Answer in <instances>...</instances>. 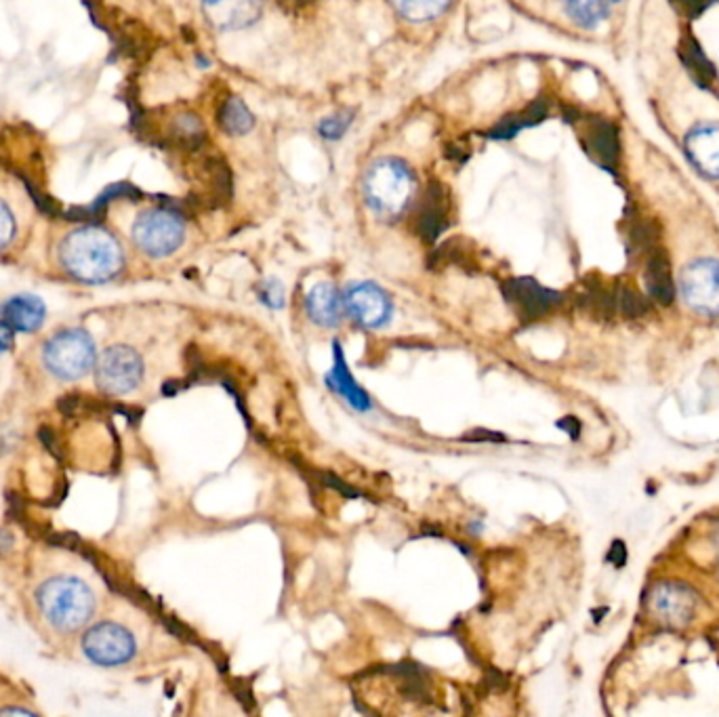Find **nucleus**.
I'll use <instances>...</instances> for the list:
<instances>
[{"label": "nucleus", "instance_id": "16", "mask_svg": "<svg viewBox=\"0 0 719 717\" xmlns=\"http://www.w3.org/2000/svg\"><path fill=\"white\" fill-rule=\"evenodd\" d=\"M3 320H7L17 331H36L45 320V305L36 297H13L3 305Z\"/></svg>", "mask_w": 719, "mask_h": 717}, {"label": "nucleus", "instance_id": "13", "mask_svg": "<svg viewBox=\"0 0 719 717\" xmlns=\"http://www.w3.org/2000/svg\"><path fill=\"white\" fill-rule=\"evenodd\" d=\"M686 154L709 179H719V127L701 125L686 135Z\"/></svg>", "mask_w": 719, "mask_h": 717}, {"label": "nucleus", "instance_id": "4", "mask_svg": "<svg viewBox=\"0 0 719 717\" xmlns=\"http://www.w3.org/2000/svg\"><path fill=\"white\" fill-rule=\"evenodd\" d=\"M47 619L61 631H74L87 623L93 614L95 600L87 585L70 579H57L47 583L38 593Z\"/></svg>", "mask_w": 719, "mask_h": 717}, {"label": "nucleus", "instance_id": "15", "mask_svg": "<svg viewBox=\"0 0 719 717\" xmlns=\"http://www.w3.org/2000/svg\"><path fill=\"white\" fill-rule=\"evenodd\" d=\"M343 297L331 282H318L305 297V310L320 326H337L343 316Z\"/></svg>", "mask_w": 719, "mask_h": 717}, {"label": "nucleus", "instance_id": "30", "mask_svg": "<svg viewBox=\"0 0 719 717\" xmlns=\"http://www.w3.org/2000/svg\"><path fill=\"white\" fill-rule=\"evenodd\" d=\"M38 436H40V440H43V444L51 450V455H53V457H57V459H61L59 442H57V438H55V434L51 432V429L43 427V429H40V432H38Z\"/></svg>", "mask_w": 719, "mask_h": 717}, {"label": "nucleus", "instance_id": "7", "mask_svg": "<svg viewBox=\"0 0 719 717\" xmlns=\"http://www.w3.org/2000/svg\"><path fill=\"white\" fill-rule=\"evenodd\" d=\"M143 377V362L131 347H108L97 362V385L110 396L129 394Z\"/></svg>", "mask_w": 719, "mask_h": 717}, {"label": "nucleus", "instance_id": "31", "mask_svg": "<svg viewBox=\"0 0 719 717\" xmlns=\"http://www.w3.org/2000/svg\"><path fill=\"white\" fill-rule=\"evenodd\" d=\"M13 345V326L3 320L0 322V350H9V347Z\"/></svg>", "mask_w": 719, "mask_h": 717}, {"label": "nucleus", "instance_id": "10", "mask_svg": "<svg viewBox=\"0 0 719 717\" xmlns=\"http://www.w3.org/2000/svg\"><path fill=\"white\" fill-rule=\"evenodd\" d=\"M507 301L513 310L518 312L524 320H534L549 314L553 307L562 303V295L556 291H549L532 278H513L505 284L503 289Z\"/></svg>", "mask_w": 719, "mask_h": 717}, {"label": "nucleus", "instance_id": "28", "mask_svg": "<svg viewBox=\"0 0 719 717\" xmlns=\"http://www.w3.org/2000/svg\"><path fill=\"white\" fill-rule=\"evenodd\" d=\"M711 3H713V0H675L673 5L680 9L684 15L696 17V15H701Z\"/></svg>", "mask_w": 719, "mask_h": 717}, {"label": "nucleus", "instance_id": "9", "mask_svg": "<svg viewBox=\"0 0 719 717\" xmlns=\"http://www.w3.org/2000/svg\"><path fill=\"white\" fill-rule=\"evenodd\" d=\"M82 648L93 663L116 667L133 659L135 640L125 627L116 623H101L85 635Z\"/></svg>", "mask_w": 719, "mask_h": 717}, {"label": "nucleus", "instance_id": "29", "mask_svg": "<svg viewBox=\"0 0 719 717\" xmlns=\"http://www.w3.org/2000/svg\"><path fill=\"white\" fill-rule=\"evenodd\" d=\"M7 505H9L7 514H9L11 520H24V501L19 499V495L9 493L7 495Z\"/></svg>", "mask_w": 719, "mask_h": 717}, {"label": "nucleus", "instance_id": "8", "mask_svg": "<svg viewBox=\"0 0 719 717\" xmlns=\"http://www.w3.org/2000/svg\"><path fill=\"white\" fill-rule=\"evenodd\" d=\"M343 305L347 314L364 329H381V326L392 320L394 314L392 299L375 282L349 284Z\"/></svg>", "mask_w": 719, "mask_h": 717}, {"label": "nucleus", "instance_id": "11", "mask_svg": "<svg viewBox=\"0 0 719 717\" xmlns=\"http://www.w3.org/2000/svg\"><path fill=\"white\" fill-rule=\"evenodd\" d=\"M202 13L221 32L242 30L261 17L263 0H202Z\"/></svg>", "mask_w": 719, "mask_h": 717}, {"label": "nucleus", "instance_id": "25", "mask_svg": "<svg viewBox=\"0 0 719 717\" xmlns=\"http://www.w3.org/2000/svg\"><path fill=\"white\" fill-rule=\"evenodd\" d=\"M15 232H17L15 211L9 200L5 198V194H0V249L7 247V244L13 240Z\"/></svg>", "mask_w": 719, "mask_h": 717}, {"label": "nucleus", "instance_id": "12", "mask_svg": "<svg viewBox=\"0 0 719 717\" xmlns=\"http://www.w3.org/2000/svg\"><path fill=\"white\" fill-rule=\"evenodd\" d=\"M650 608L656 619L673 627H682L694 617L696 600L692 591L680 583H661L652 589Z\"/></svg>", "mask_w": 719, "mask_h": 717}, {"label": "nucleus", "instance_id": "2", "mask_svg": "<svg viewBox=\"0 0 719 717\" xmlns=\"http://www.w3.org/2000/svg\"><path fill=\"white\" fill-rule=\"evenodd\" d=\"M417 188V177L404 160L396 156H383L368 167L362 194L375 215L394 219L406 211Z\"/></svg>", "mask_w": 719, "mask_h": 717}, {"label": "nucleus", "instance_id": "22", "mask_svg": "<svg viewBox=\"0 0 719 717\" xmlns=\"http://www.w3.org/2000/svg\"><path fill=\"white\" fill-rule=\"evenodd\" d=\"M394 9L410 24H425L446 11L450 0H392Z\"/></svg>", "mask_w": 719, "mask_h": 717}, {"label": "nucleus", "instance_id": "24", "mask_svg": "<svg viewBox=\"0 0 719 717\" xmlns=\"http://www.w3.org/2000/svg\"><path fill=\"white\" fill-rule=\"evenodd\" d=\"M619 305H621V312L629 318H640L644 314H648L650 305L648 301L638 293L629 289V286H623L621 293H619Z\"/></svg>", "mask_w": 719, "mask_h": 717}, {"label": "nucleus", "instance_id": "20", "mask_svg": "<svg viewBox=\"0 0 719 717\" xmlns=\"http://www.w3.org/2000/svg\"><path fill=\"white\" fill-rule=\"evenodd\" d=\"M564 11L583 30H595L608 17L606 0H564Z\"/></svg>", "mask_w": 719, "mask_h": 717}, {"label": "nucleus", "instance_id": "19", "mask_svg": "<svg viewBox=\"0 0 719 717\" xmlns=\"http://www.w3.org/2000/svg\"><path fill=\"white\" fill-rule=\"evenodd\" d=\"M328 383H331L349 404L358 408V411H366V408H371V398L366 396L364 389H360L356 385L354 377L347 371L345 358L341 356V350H339V343H335V368H333V375L328 377Z\"/></svg>", "mask_w": 719, "mask_h": 717}, {"label": "nucleus", "instance_id": "14", "mask_svg": "<svg viewBox=\"0 0 719 717\" xmlns=\"http://www.w3.org/2000/svg\"><path fill=\"white\" fill-rule=\"evenodd\" d=\"M585 150L587 154L602 165L604 169L614 171L619 165L621 156V143H619V131L608 120H589L585 133Z\"/></svg>", "mask_w": 719, "mask_h": 717}, {"label": "nucleus", "instance_id": "26", "mask_svg": "<svg viewBox=\"0 0 719 717\" xmlns=\"http://www.w3.org/2000/svg\"><path fill=\"white\" fill-rule=\"evenodd\" d=\"M259 299L270 307H282L284 305V289L282 284L276 280H265L259 286Z\"/></svg>", "mask_w": 719, "mask_h": 717}, {"label": "nucleus", "instance_id": "3", "mask_svg": "<svg viewBox=\"0 0 719 717\" xmlns=\"http://www.w3.org/2000/svg\"><path fill=\"white\" fill-rule=\"evenodd\" d=\"M135 247L152 259H164L177 253L186 242V219L167 207L141 211L131 228Z\"/></svg>", "mask_w": 719, "mask_h": 717}, {"label": "nucleus", "instance_id": "18", "mask_svg": "<svg viewBox=\"0 0 719 717\" xmlns=\"http://www.w3.org/2000/svg\"><path fill=\"white\" fill-rule=\"evenodd\" d=\"M219 129L230 137H244L255 129V116L240 97H228L217 112Z\"/></svg>", "mask_w": 719, "mask_h": 717}, {"label": "nucleus", "instance_id": "5", "mask_svg": "<svg viewBox=\"0 0 719 717\" xmlns=\"http://www.w3.org/2000/svg\"><path fill=\"white\" fill-rule=\"evenodd\" d=\"M95 350L85 331H64L55 335L45 350V362L61 379H78L91 371Z\"/></svg>", "mask_w": 719, "mask_h": 717}, {"label": "nucleus", "instance_id": "27", "mask_svg": "<svg viewBox=\"0 0 719 717\" xmlns=\"http://www.w3.org/2000/svg\"><path fill=\"white\" fill-rule=\"evenodd\" d=\"M47 543L57 545L61 549H74V551H80V547H82L80 537L74 535V532H53V535H47Z\"/></svg>", "mask_w": 719, "mask_h": 717}, {"label": "nucleus", "instance_id": "1", "mask_svg": "<svg viewBox=\"0 0 719 717\" xmlns=\"http://www.w3.org/2000/svg\"><path fill=\"white\" fill-rule=\"evenodd\" d=\"M59 259L66 272L82 282H108L125 265L120 242L95 223H82L68 232L61 240Z\"/></svg>", "mask_w": 719, "mask_h": 717}, {"label": "nucleus", "instance_id": "21", "mask_svg": "<svg viewBox=\"0 0 719 717\" xmlns=\"http://www.w3.org/2000/svg\"><path fill=\"white\" fill-rule=\"evenodd\" d=\"M682 59H684V66L688 68L690 76L696 80L698 85H701L703 89H709L711 83L715 80V68L711 66V61L705 57L703 49L698 47V43L694 38H684L682 40Z\"/></svg>", "mask_w": 719, "mask_h": 717}, {"label": "nucleus", "instance_id": "6", "mask_svg": "<svg viewBox=\"0 0 719 717\" xmlns=\"http://www.w3.org/2000/svg\"><path fill=\"white\" fill-rule=\"evenodd\" d=\"M680 289L692 312L707 318L719 316V261L696 259L686 265Z\"/></svg>", "mask_w": 719, "mask_h": 717}, {"label": "nucleus", "instance_id": "17", "mask_svg": "<svg viewBox=\"0 0 719 717\" xmlns=\"http://www.w3.org/2000/svg\"><path fill=\"white\" fill-rule=\"evenodd\" d=\"M646 286L648 293L654 301L661 305H669L673 301V276H671V263L665 251H654L646 263Z\"/></svg>", "mask_w": 719, "mask_h": 717}, {"label": "nucleus", "instance_id": "32", "mask_svg": "<svg viewBox=\"0 0 719 717\" xmlns=\"http://www.w3.org/2000/svg\"><path fill=\"white\" fill-rule=\"evenodd\" d=\"M11 537L7 535V532L5 530H0V553H3V551H7L9 547H11Z\"/></svg>", "mask_w": 719, "mask_h": 717}, {"label": "nucleus", "instance_id": "23", "mask_svg": "<svg viewBox=\"0 0 719 717\" xmlns=\"http://www.w3.org/2000/svg\"><path fill=\"white\" fill-rule=\"evenodd\" d=\"M354 122V114L352 112H335L331 116H326L318 122V135L324 139V141H339L347 135L349 127H352Z\"/></svg>", "mask_w": 719, "mask_h": 717}]
</instances>
